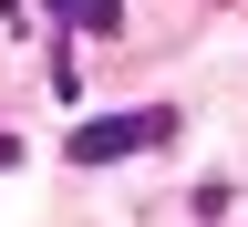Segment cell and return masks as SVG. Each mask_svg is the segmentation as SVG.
Wrapping results in <instances>:
<instances>
[{"instance_id":"cell-3","label":"cell","mask_w":248,"mask_h":227,"mask_svg":"<svg viewBox=\"0 0 248 227\" xmlns=\"http://www.w3.org/2000/svg\"><path fill=\"white\" fill-rule=\"evenodd\" d=\"M0 166H21V145H11V135H0Z\"/></svg>"},{"instance_id":"cell-1","label":"cell","mask_w":248,"mask_h":227,"mask_svg":"<svg viewBox=\"0 0 248 227\" xmlns=\"http://www.w3.org/2000/svg\"><path fill=\"white\" fill-rule=\"evenodd\" d=\"M166 135H176V114L166 104H135V114H93L62 155H73V166H124V155H155Z\"/></svg>"},{"instance_id":"cell-2","label":"cell","mask_w":248,"mask_h":227,"mask_svg":"<svg viewBox=\"0 0 248 227\" xmlns=\"http://www.w3.org/2000/svg\"><path fill=\"white\" fill-rule=\"evenodd\" d=\"M42 11H62V21H83V31H114V21H124L114 0H42Z\"/></svg>"}]
</instances>
